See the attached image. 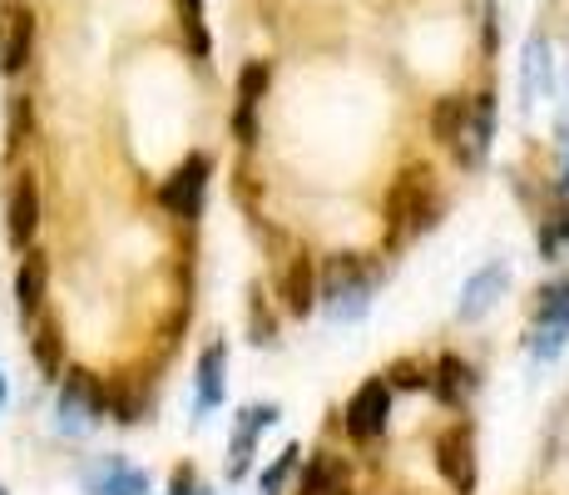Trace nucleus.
Instances as JSON below:
<instances>
[{
	"instance_id": "obj_2",
	"label": "nucleus",
	"mask_w": 569,
	"mask_h": 495,
	"mask_svg": "<svg viewBox=\"0 0 569 495\" xmlns=\"http://www.w3.org/2000/svg\"><path fill=\"white\" fill-rule=\"evenodd\" d=\"M109 416V392L94 372L74 367L70 377L60 382V426L64 432H90Z\"/></svg>"
},
{
	"instance_id": "obj_5",
	"label": "nucleus",
	"mask_w": 569,
	"mask_h": 495,
	"mask_svg": "<svg viewBox=\"0 0 569 495\" xmlns=\"http://www.w3.org/2000/svg\"><path fill=\"white\" fill-rule=\"evenodd\" d=\"M36 234H40V184L30 179V174H20L6 198V238L26 253L36 244Z\"/></svg>"
},
{
	"instance_id": "obj_24",
	"label": "nucleus",
	"mask_w": 569,
	"mask_h": 495,
	"mask_svg": "<svg viewBox=\"0 0 569 495\" xmlns=\"http://www.w3.org/2000/svg\"><path fill=\"white\" fill-rule=\"evenodd\" d=\"M292 466H298V446H288V451H282L278 461H272L268 471H262V495H278V491H282V481H288V471H292Z\"/></svg>"
},
{
	"instance_id": "obj_21",
	"label": "nucleus",
	"mask_w": 569,
	"mask_h": 495,
	"mask_svg": "<svg viewBox=\"0 0 569 495\" xmlns=\"http://www.w3.org/2000/svg\"><path fill=\"white\" fill-rule=\"evenodd\" d=\"M179 16H183V30H189V50L208 55V30H203V0H179Z\"/></svg>"
},
{
	"instance_id": "obj_20",
	"label": "nucleus",
	"mask_w": 569,
	"mask_h": 495,
	"mask_svg": "<svg viewBox=\"0 0 569 495\" xmlns=\"http://www.w3.org/2000/svg\"><path fill=\"white\" fill-rule=\"evenodd\" d=\"M337 476H342V466H337L332 456H312L308 471H302V495H322Z\"/></svg>"
},
{
	"instance_id": "obj_7",
	"label": "nucleus",
	"mask_w": 569,
	"mask_h": 495,
	"mask_svg": "<svg viewBox=\"0 0 569 495\" xmlns=\"http://www.w3.org/2000/svg\"><path fill=\"white\" fill-rule=\"evenodd\" d=\"M436 466H441V476L461 495L476 491V446H470L466 426H451V432L436 442Z\"/></svg>"
},
{
	"instance_id": "obj_3",
	"label": "nucleus",
	"mask_w": 569,
	"mask_h": 495,
	"mask_svg": "<svg viewBox=\"0 0 569 495\" xmlns=\"http://www.w3.org/2000/svg\"><path fill=\"white\" fill-rule=\"evenodd\" d=\"M208 174H213V164L203 159V154H189V159L179 164V169L163 179L159 189V204L169 208L173 218H193L203 208V194H208Z\"/></svg>"
},
{
	"instance_id": "obj_17",
	"label": "nucleus",
	"mask_w": 569,
	"mask_h": 495,
	"mask_svg": "<svg viewBox=\"0 0 569 495\" xmlns=\"http://www.w3.org/2000/svg\"><path fill=\"white\" fill-rule=\"evenodd\" d=\"M272 422H278V406H248V412H243V426H238V436H233V471L248 466L253 436L262 432V426H272Z\"/></svg>"
},
{
	"instance_id": "obj_15",
	"label": "nucleus",
	"mask_w": 569,
	"mask_h": 495,
	"mask_svg": "<svg viewBox=\"0 0 569 495\" xmlns=\"http://www.w3.org/2000/svg\"><path fill=\"white\" fill-rule=\"evenodd\" d=\"M431 387H436V396H441L446 406H461L466 396L476 392V372H470V362H461V357H441Z\"/></svg>"
},
{
	"instance_id": "obj_27",
	"label": "nucleus",
	"mask_w": 569,
	"mask_h": 495,
	"mask_svg": "<svg viewBox=\"0 0 569 495\" xmlns=\"http://www.w3.org/2000/svg\"><path fill=\"white\" fill-rule=\"evenodd\" d=\"M322 495H352V486H347V476H337V481H332V486H327Z\"/></svg>"
},
{
	"instance_id": "obj_30",
	"label": "nucleus",
	"mask_w": 569,
	"mask_h": 495,
	"mask_svg": "<svg viewBox=\"0 0 569 495\" xmlns=\"http://www.w3.org/2000/svg\"><path fill=\"white\" fill-rule=\"evenodd\" d=\"M0 495H6V486H0Z\"/></svg>"
},
{
	"instance_id": "obj_28",
	"label": "nucleus",
	"mask_w": 569,
	"mask_h": 495,
	"mask_svg": "<svg viewBox=\"0 0 569 495\" xmlns=\"http://www.w3.org/2000/svg\"><path fill=\"white\" fill-rule=\"evenodd\" d=\"M6 396H10V392H6V377H0V406H6Z\"/></svg>"
},
{
	"instance_id": "obj_1",
	"label": "nucleus",
	"mask_w": 569,
	"mask_h": 495,
	"mask_svg": "<svg viewBox=\"0 0 569 495\" xmlns=\"http://www.w3.org/2000/svg\"><path fill=\"white\" fill-rule=\"evenodd\" d=\"M322 307L332 323H362L371 307V273L362 268L357 253H337L322 273Z\"/></svg>"
},
{
	"instance_id": "obj_8",
	"label": "nucleus",
	"mask_w": 569,
	"mask_h": 495,
	"mask_svg": "<svg viewBox=\"0 0 569 495\" xmlns=\"http://www.w3.org/2000/svg\"><path fill=\"white\" fill-rule=\"evenodd\" d=\"M506 283H510V268L506 263H486V268L476 273V278L461 288V303H456V317L461 323H480V317L496 307V297L506 293Z\"/></svg>"
},
{
	"instance_id": "obj_12",
	"label": "nucleus",
	"mask_w": 569,
	"mask_h": 495,
	"mask_svg": "<svg viewBox=\"0 0 569 495\" xmlns=\"http://www.w3.org/2000/svg\"><path fill=\"white\" fill-rule=\"evenodd\" d=\"M282 307H288L292 317H308L317 307V268H312V258H298L288 268V278H282Z\"/></svg>"
},
{
	"instance_id": "obj_9",
	"label": "nucleus",
	"mask_w": 569,
	"mask_h": 495,
	"mask_svg": "<svg viewBox=\"0 0 569 495\" xmlns=\"http://www.w3.org/2000/svg\"><path fill=\"white\" fill-rule=\"evenodd\" d=\"M84 491L90 495H149V476L144 471H134L129 461L104 456L100 466L84 471Z\"/></svg>"
},
{
	"instance_id": "obj_16",
	"label": "nucleus",
	"mask_w": 569,
	"mask_h": 495,
	"mask_svg": "<svg viewBox=\"0 0 569 495\" xmlns=\"http://www.w3.org/2000/svg\"><path fill=\"white\" fill-rule=\"evenodd\" d=\"M223 372H228V347L213 343L199 357V412H213L223 402Z\"/></svg>"
},
{
	"instance_id": "obj_4",
	"label": "nucleus",
	"mask_w": 569,
	"mask_h": 495,
	"mask_svg": "<svg viewBox=\"0 0 569 495\" xmlns=\"http://www.w3.org/2000/svg\"><path fill=\"white\" fill-rule=\"evenodd\" d=\"M342 422H347V436H352V442H377L391 422V387L381 377L367 382V387H357Z\"/></svg>"
},
{
	"instance_id": "obj_22",
	"label": "nucleus",
	"mask_w": 569,
	"mask_h": 495,
	"mask_svg": "<svg viewBox=\"0 0 569 495\" xmlns=\"http://www.w3.org/2000/svg\"><path fill=\"white\" fill-rule=\"evenodd\" d=\"M535 80L550 85V60H545V40L535 36L530 50H525V95H535Z\"/></svg>"
},
{
	"instance_id": "obj_25",
	"label": "nucleus",
	"mask_w": 569,
	"mask_h": 495,
	"mask_svg": "<svg viewBox=\"0 0 569 495\" xmlns=\"http://www.w3.org/2000/svg\"><path fill=\"white\" fill-rule=\"evenodd\" d=\"M387 387H401V392H421V387H431V377H426L421 367H416V362H397V367H391V382Z\"/></svg>"
},
{
	"instance_id": "obj_26",
	"label": "nucleus",
	"mask_w": 569,
	"mask_h": 495,
	"mask_svg": "<svg viewBox=\"0 0 569 495\" xmlns=\"http://www.w3.org/2000/svg\"><path fill=\"white\" fill-rule=\"evenodd\" d=\"M26 125H30V99H16V109H10V149H20Z\"/></svg>"
},
{
	"instance_id": "obj_11",
	"label": "nucleus",
	"mask_w": 569,
	"mask_h": 495,
	"mask_svg": "<svg viewBox=\"0 0 569 495\" xmlns=\"http://www.w3.org/2000/svg\"><path fill=\"white\" fill-rule=\"evenodd\" d=\"M262 90H268V65L262 60L243 65V75H238V119H233V129H238L243 145H253V109H258Z\"/></svg>"
},
{
	"instance_id": "obj_19",
	"label": "nucleus",
	"mask_w": 569,
	"mask_h": 495,
	"mask_svg": "<svg viewBox=\"0 0 569 495\" xmlns=\"http://www.w3.org/2000/svg\"><path fill=\"white\" fill-rule=\"evenodd\" d=\"M36 367L46 372V377H60L64 372V343H60L54 327H40L36 333Z\"/></svg>"
},
{
	"instance_id": "obj_18",
	"label": "nucleus",
	"mask_w": 569,
	"mask_h": 495,
	"mask_svg": "<svg viewBox=\"0 0 569 495\" xmlns=\"http://www.w3.org/2000/svg\"><path fill=\"white\" fill-rule=\"evenodd\" d=\"M535 327H560V333H569V278L540 293V323Z\"/></svg>"
},
{
	"instance_id": "obj_6",
	"label": "nucleus",
	"mask_w": 569,
	"mask_h": 495,
	"mask_svg": "<svg viewBox=\"0 0 569 495\" xmlns=\"http://www.w3.org/2000/svg\"><path fill=\"white\" fill-rule=\"evenodd\" d=\"M30 46H36V16L26 6H6V16H0V70L6 75L26 70Z\"/></svg>"
},
{
	"instance_id": "obj_29",
	"label": "nucleus",
	"mask_w": 569,
	"mask_h": 495,
	"mask_svg": "<svg viewBox=\"0 0 569 495\" xmlns=\"http://www.w3.org/2000/svg\"><path fill=\"white\" fill-rule=\"evenodd\" d=\"M565 194H569V164H565Z\"/></svg>"
},
{
	"instance_id": "obj_23",
	"label": "nucleus",
	"mask_w": 569,
	"mask_h": 495,
	"mask_svg": "<svg viewBox=\"0 0 569 495\" xmlns=\"http://www.w3.org/2000/svg\"><path fill=\"white\" fill-rule=\"evenodd\" d=\"M565 343H569V333H560V327H535V337H530V352L540 362H555L565 352Z\"/></svg>"
},
{
	"instance_id": "obj_13",
	"label": "nucleus",
	"mask_w": 569,
	"mask_h": 495,
	"mask_svg": "<svg viewBox=\"0 0 569 495\" xmlns=\"http://www.w3.org/2000/svg\"><path fill=\"white\" fill-rule=\"evenodd\" d=\"M490 149V95H476L470 99V115H466V135H461V149H456V159L466 164H480Z\"/></svg>"
},
{
	"instance_id": "obj_14",
	"label": "nucleus",
	"mask_w": 569,
	"mask_h": 495,
	"mask_svg": "<svg viewBox=\"0 0 569 495\" xmlns=\"http://www.w3.org/2000/svg\"><path fill=\"white\" fill-rule=\"evenodd\" d=\"M466 115H470V99L461 95H446V99H436V109H431V135L441 139L446 149H461V135H466Z\"/></svg>"
},
{
	"instance_id": "obj_10",
	"label": "nucleus",
	"mask_w": 569,
	"mask_h": 495,
	"mask_svg": "<svg viewBox=\"0 0 569 495\" xmlns=\"http://www.w3.org/2000/svg\"><path fill=\"white\" fill-rule=\"evenodd\" d=\"M46 293H50V258L46 253H36V248H26V258H20V268H16V307H20V317H36L40 303H46Z\"/></svg>"
}]
</instances>
